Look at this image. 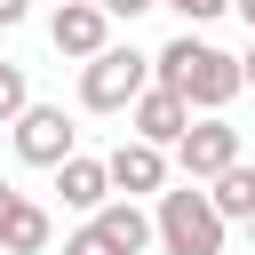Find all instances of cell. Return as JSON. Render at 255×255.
<instances>
[{"label":"cell","instance_id":"obj_20","mask_svg":"<svg viewBox=\"0 0 255 255\" xmlns=\"http://www.w3.org/2000/svg\"><path fill=\"white\" fill-rule=\"evenodd\" d=\"M239 72H247V88H255V40H247V56H239Z\"/></svg>","mask_w":255,"mask_h":255},{"label":"cell","instance_id":"obj_19","mask_svg":"<svg viewBox=\"0 0 255 255\" xmlns=\"http://www.w3.org/2000/svg\"><path fill=\"white\" fill-rule=\"evenodd\" d=\"M231 8H239V24H247V32H255V0H231Z\"/></svg>","mask_w":255,"mask_h":255},{"label":"cell","instance_id":"obj_1","mask_svg":"<svg viewBox=\"0 0 255 255\" xmlns=\"http://www.w3.org/2000/svg\"><path fill=\"white\" fill-rule=\"evenodd\" d=\"M151 72H159V88H175V96H191V112H223L239 88H247V72H239V56H223V48H207L199 32H175L159 56H151Z\"/></svg>","mask_w":255,"mask_h":255},{"label":"cell","instance_id":"obj_7","mask_svg":"<svg viewBox=\"0 0 255 255\" xmlns=\"http://www.w3.org/2000/svg\"><path fill=\"white\" fill-rule=\"evenodd\" d=\"M48 40H56V56H72V64L104 56V48H112V16H104V0H56Z\"/></svg>","mask_w":255,"mask_h":255},{"label":"cell","instance_id":"obj_5","mask_svg":"<svg viewBox=\"0 0 255 255\" xmlns=\"http://www.w3.org/2000/svg\"><path fill=\"white\" fill-rule=\"evenodd\" d=\"M8 135H16V159H24V167H64V159L80 151V143H72L80 128L64 120V104H32V112H24Z\"/></svg>","mask_w":255,"mask_h":255},{"label":"cell","instance_id":"obj_2","mask_svg":"<svg viewBox=\"0 0 255 255\" xmlns=\"http://www.w3.org/2000/svg\"><path fill=\"white\" fill-rule=\"evenodd\" d=\"M159 247L167 255H223V207H215V191H199L191 175L175 183V191H159Z\"/></svg>","mask_w":255,"mask_h":255},{"label":"cell","instance_id":"obj_22","mask_svg":"<svg viewBox=\"0 0 255 255\" xmlns=\"http://www.w3.org/2000/svg\"><path fill=\"white\" fill-rule=\"evenodd\" d=\"M0 255H8V247H0Z\"/></svg>","mask_w":255,"mask_h":255},{"label":"cell","instance_id":"obj_14","mask_svg":"<svg viewBox=\"0 0 255 255\" xmlns=\"http://www.w3.org/2000/svg\"><path fill=\"white\" fill-rule=\"evenodd\" d=\"M64 255H120V247H112L96 223H80V231H64Z\"/></svg>","mask_w":255,"mask_h":255},{"label":"cell","instance_id":"obj_8","mask_svg":"<svg viewBox=\"0 0 255 255\" xmlns=\"http://www.w3.org/2000/svg\"><path fill=\"white\" fill-rule=\"evenodd\" d=\"M56 191H64V207H72V215H96V207H112V199H120L112 159H88V151H72V159L56 167Z\"/></svg>","mask_w":255,"mask_h":255},{"label":"cell","instance_id":"obj_16","mask_svg":"<svg viewBox=\"0 0 255 255\" xmlns=\"http://www.w3.org/2000/svg\"><path fill=\"white\" fill-rule=\"evenodd\" d=\"M16 207H24V191H16V183H0V239H8V223H16Z\"/></svg>","mask_w":255,"mask_h":255},{"label":"cell","instance_id":"obj_11","mask_svg":"<svg viewBox=\"0 0 255 255\" xmlns=\"http://www.w3.org/2000/svg\"><path fill=\"white\" fill-rule=\"evenodd\" d=\"M207 191H215L223 223H247V215H255V167H247V159H239V167H223V175H215Z\"/></svg>","mask_w":255,"mask_h":255},{"label":"cell","instance_id":"obj_18","mask_svg":"<svg viewBox=\"0 0 255 255\" xmlns=\"http://www.w3.org/2000/svg\"><path fill=\"white\" fill-rule=\"evenodd\" d=\"M24 16H32V0H0V32H8V24H24Z\"/></svg>","mask_w":255,"mask_h":255},{"label":"cell","instance_id":"obj_10","mask_svg":"<svg viewBox=\"0 0 255 255\" xmlns=\"http://www.w3.org/2000/svg\"><path fill=\"white\" fill-rule=\"evenodd\" d=\"M88 223H96V231H104V239H112V247H120V255H143V247H151V239H159V215H143V207H135V199H128V191H120V199H112V207H96V215H88Z\"/></svg>","mask_w":255,"mask_h":255},{"label":"cell","instance_id":"obj_13","mask_svg":"<svg viewBox=\"0 0 255 255\" xmlns=\"http://www.w3.org/2000/svg\"><path fill=\"white\" fill-rule=\"evenodd\" d=\"M32 112V80H24V64H0V128H16Z\"/></svg>","mask_w":255,"mask_h":255},{"label":"cell","instance_id":"obj_15","mask_svg":"<svg viewBox=\"0 0 255 255\" xmlns=\"http://www.w3.org/2000/svg\"><path fill=\"white\" fill-rule=\"evenodd\" d=\"M159 8H175V16H183V24H215V16H223V8H231V0H159Z\"/></svg>","mask_w":255,"mask_h":255},{"label":"cell","instance_id":"obj_6","mask_svg":"<svg viewBox=\"0 0 255 255\" xmlns=\"http://www.w3.org/2000/svg\"><path fill=\"white\" fill-rule=\"evenodd\" d=\"M128 135H143V143H159V151H175L183 135H191V96H175V88H143L135 104H128Z\"/></svg>","mask_w":255,"mask_h":255},{"label":"cell","instance_id":"obj_4","mask_svg":"<svg viewBox=\"0 0 255 255\" xmlns=\"http://www.w3.org/2000/svg\"><path fill=\"white\" fill-rule=\"evenodd\" d=\"M175 167H183L191 183H215L223 167H239V128H231L223 112H199V120H191V135L175 143Z\"/></svg>","mask_w":255,"mask_h":255},{"label":"cell","instance_id":"obj_21","mask_svg":"<svg viewBox=\"0 0 255 255\" xmlns=\"http://www.w3.org/2000/svg\"><path fill=\"white\" fill-rule=\"evenodd\" d=\"M247 239H255V215H247Z\"/></svg>","mask_w":255,"mask_h":255},{"label":"cell","instance_id":"obj_9","mask_svg":"<svg viewBox=\"0 0 255 255\" xmlns=\"http://www.w3.org/2000/svg\"><path fill=\"white\" fill-rule=\"evenodd\" d=\"M112 183H120L128 199H159V191H167V151L143 143V135H128V143L112 151Z\"/></svg>","mask_w":255,"mask_h":255},{"label":"cell","instance_id":"obj_3","mask_svg":"<svg viewBox=\"0 0 255 255\" xmlns=\"http://www.w3.org/2000/svg\"><path fill=\"white\" fill-rule=\"evenodd\" d=\"M151 80H159V72H151L143 48H104V56L80 64V104H88V112H128Z\"/></svg>","mask_w":255,"mask_h":255},{"label":"cell","instance_id":"obj_17","mask_svg":"<svg viewBox=\"0 0 255 255\" xmlns=\"http://www.w3.org/2000/svg\"><path fill=\"white\" fill-rule=\"evenodd\" d=\"M143 8H159V0H104V16H112V24H120V16H128V24H135V16H143Z\"/></svg>","mask_w":255,"mask_h":255},{"label":"cell","instance_id":"obj_12","mask_svg":"<svg viewBox=\"0 0 255 255\" xmlns=\"http://www.w3.org/2000/svg\"><path fill=\"white\" fill-rule=\"evenodd\" d=\"M48 239H56V223H48V207H32V199H24L0 247H8V255H48Z\"/></svg>","mask_w":255,"mask_h":255}]
</instances>
